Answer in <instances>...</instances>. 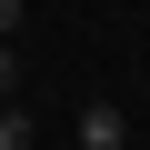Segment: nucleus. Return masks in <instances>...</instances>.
Wrapping results in <instances>:
<instances>
[{
	"label": "nucleus",
	"instance_id": "nucleus-3",
	"mask_svg": "<svg viewBox=\"0 0 150 150\" xmlns=\"http://www.w3.org/2000/svg\"><path fill=\"white\" fill-rule=\"evenodd\" d=\"M10 30H20V0H0V40H10Z\"/></svg>",
	"mask_w": 150,
	"mask_h": 150
},
{
	"label": "nucleus",
	"instance_id": "nucleus-4",
	"mask_svg": "<svg viewBox=\"0 0 150 150\" xmlns=\"http://www.w3.org/2000/svg\"><path fill=\"white\" fill-rule=\"evenodd\" d=\"M0 110H10V100H0Z\"/></svg>",
	"mask_w": 150,
	"mask_h": 150
},
{
	"label": "nucleus",
	"instance_id": "nucleus-2",
	"mask_svg": "<svg viewBox=\"0 0 150 150\" xmlns=\"http://www.w3.org/2000/svg\"><path fill=\"white\" fill-rule=\"evenodd\" d=\"M0 150H30V110H0Z\"/></svg>",
	"mask_w": 150,
	"mask_h": 150
},
{
	"label": "nucleus",
	"instance_id": "nucleus-1",
	"mask_svg": "<svg viewBox=\"0 0 150 150\" xmlns=\"http://www.w3.org/2000/svg\"><path fill=\"white\" fill-rule=\"evenodd\" d=\"M70 130H80V150H130V120H120L110 100H80V120H70Z\"/></svg>",
	"mask_w": 150,
	"mask_h": 150
}]
</instances>
